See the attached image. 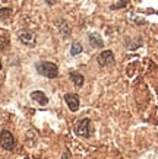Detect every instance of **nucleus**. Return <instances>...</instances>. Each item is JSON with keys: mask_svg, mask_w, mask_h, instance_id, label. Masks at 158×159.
<instances>
[{"mask_svg": "<svg viewBox=\"0 0 158 159\" xmlns=\"http://www.w3.org/2000/svg\"><path fill=\"white\" fill-rule=\"evenodd\" d=\"M35 69L37 72L41 75V76H45L48 79H54V77L59 76V67L57 64H54L51 61H38L35 64Z\"/></svg>", "mask_w": 158, "mask_h": 159, "instance_id": "nucleus-1", "label": "nucleus"}, {"mask_svg": "<svg viewBox=\"0 0 158 159\" xmlns=\"http://www.w3.org/2000/svg\"><path fill=\"white\" fill-rule=\"evenodd\" d=\"M15 145H16V140H15L13 134L9 130H2V133H0V146L6 150H13Z\"/></svg>", "mask_w": 158, "mask_h": 159, "instance_id": "nucleus-2", "label": "nucleus"}, {"mask_svg": "<svg viewBox=\"0 0 158 159\" xmlns=\"http://www.w3.org/2000/svg\"><path fill=\"white\" fill-rule=\"evenodd\" d=\"M75 133L82 137H88L91 134V120L89 118H82L75 124Z\"/></svg>", "mask_w": 158, "mask_h": 159, "instance_id": "nucleus-3", "label": "nucleus"}, {"mask_svg": "<svg viewBox=\"0 0 158 159\" xmlns=\"http://www.w3.org/2000/svg\"><path fill=\"white\" fill-rule=\"evenodd\" d=\"M97 61L101 67H107V66H111L114 63V54L110 50H105V51H101V54L97 57Z\"/></svg>", "mask_w": 158, "mask_h": 159, "instance_id": "nucleus-4", "label": "nucleus"}, {"mask_svg": "<svg viewBox=\"0 0 158 159\" xmlns=\"http://www.w3.org/2000/svg\"><path fill=\"white\" fill-rule=\"evenodd\" d=\"M65 101H66L69 110L72 111V112L79 110V97H78L76 93H66L65 95Z\"/></svg>", "mask_w": 158, "mask_h": 159, "instance_id": "nucleus-5", "label": "nucleus"}, {"mask_svg": "<svg viewBox=\"0 0 158 159\" xmlns=\"http://www.w3.org/2000/svg\"><path fill=\"white\" fill-rule=\"evenodd\" d=\"M31 98H32L35 102H38L40 105H43V107L48 104V98H47V95H45L43 91H34V92H31Z\"/></svg>", "mask_w": 158, "mask_h": 159, "instance_id": "nucleus-6", "label": "nucleus"}, {"mask_svg": "<svg viewBox=\"0 0 158 159\" xmlns=\"http://www.w3.org/2000/svg\"><path fill=\"white\" fill-rule=\"evenodd\" d=\"M69 77H70V80H72V83H73V85H75L76 88H82V86H84V82H85V77L82 76L81 73H78V72H70Z\"/></svg>", "mask_w": 158, "mask_h": 159, "instance_id": "nucleus-7", "label": "nucleus"}, {"mask_svg": "<svg viewBox=\"0 0 158 159\" xmlns=\"http://www.w3.org/2000/svg\"><path fill=\"white\" fill-rule=\"evenodd\" d=\"M88 43H89V45H91L92 48H103V45H104L101 37H98L95 34H91L88 37Z\"/></svg>", "mask_w": 158, "mask_h": 159, "instance_id": "nucleus-8", "label": "nucleus"}, {"mask_svg": "<svg viewBox=\"0 0 158 159\" xmlns=\"http://www.w3.org/2000/svg\"><path fill=\"white\" fill-rule=\"evenodd\" d=\"M19 39L21 43H24L25 45H34L35 44V37L32 34H29V32H22L19 35Z\"/></svg>", "mask_w": 158, "mask_h": 159, "instance_id": "nucleus-9", "label": "nucleus"}, {"mask_svg": "<svg viewBox=\"0 0 158 159\" xmlns=\"http://www.w3.org/2000/svg\"><path fill=\"white\" fill-rule=\"evenodd\" d=\"M56 24H57V28L62 31V34L65 35V37H67V35L70 34V28L67 26V24L65 22L63 19H59V20H56Z\"/></svg>", "mask_w": 158, "mask_h": 159, "instance_id": "nucleus-10", "label": "nucleus"}, {"mask_svg": "<svg viewBox=\"0 0 158 159\" xmlns=\"http://www.w3.org/2000/svg\"><path fill=\"white\" fill-rule=\"evenodd\" d=\"M79 53H82V44L75 41V43H72V45H70V54H72V56H78Z\"/></svg>", "mask_w": 158, "mask_h": 159, "instance_id": "nucleus-11", "label": "nucleus"}, {"mask_svg": "<svg viewBox=\"0 0 158 159\" xmlns=\"http://www.w3.org/2000/svg\"><path fill=\"white\" fill-rule=\"evenodd\" d=\"M10 13H12V9H9V7L0 9V20H2V19H6V18H9Z\"/></svg>", "mask_w": 158, "mask_h": 159, "instance_id": "nucleus-12", "label": "nucleus"}, {"mask_svg": "<svg viewBox=\"0 0 158 159\" xmlns=\"http://www.w3.org/2000/svg\"><path fill=\"white\" fill-rule=\"evenodd\" d=\"M62 159H70V152H69V150H65V152H63Z\"/></svg>", "mask_w": 158, "mask_h": 159, "instance_id": "nucleus-13", "label": "nucleus"}, {"mask_svg": "<svg viewBox=\"0 0 158 159\" xmlns=\"http://www.w3.org/2000/svg\"><path fill=\"white\" fill-rule=\"evenodd\" d=\"M0 70H2V61H0Z\"/></svg>", "mask_w": 158, "mask_h": 159, "instance_id": "nucleus-14", "label": "nucleus"}]
</instances>
